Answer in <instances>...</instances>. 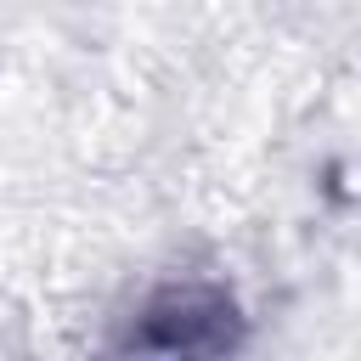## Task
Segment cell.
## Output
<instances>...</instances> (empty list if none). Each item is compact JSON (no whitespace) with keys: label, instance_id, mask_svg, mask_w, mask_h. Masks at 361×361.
<instances>
[{"label":"cell","instance_id":"obj_1","mask_svg":"<svg viewBox=\"0 0 361 361\" xmlns=\"http://www.w3.org/2000/svg\"><path fill=\"white\" fill-rule=\"evenodd\" d=\"M135 350H226L231 344V305L214 293V288H169L147 305V322L141 333L130 338Z\"/></svg>","mask_w":361,"mask_h":361}]
</instances>
